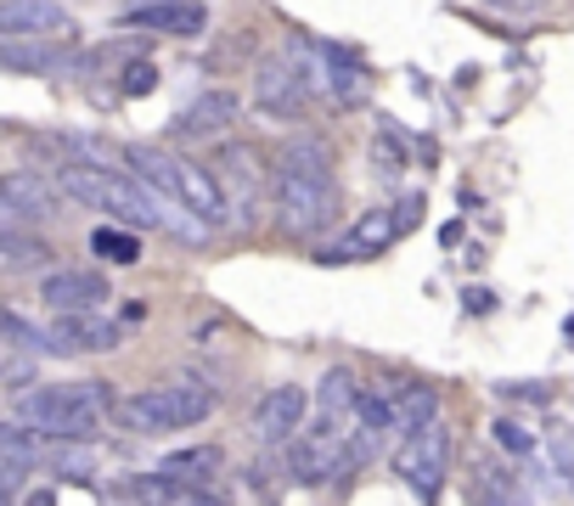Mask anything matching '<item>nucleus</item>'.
Masks as SVG:
<instances>
[{"label": "nucleus", "instance_id": "1", "mask_svg": "<svg viewBox=\"0 0 574 506\" xmlns=\"http://www.w3.org/2000/svg\"><path fill=\"white\" fill-rule=\"evenodd\" d=\"M113 411V394L108 383H52V388H34L18 399V417L40 433H57L68 444H85L96 439L102 417Z\"/></svg>", "mask_w": 574, "mask_h": 506}, {"label": "nucleus", "instance_id": "2", "mask_svg": "<svg viewBox=\"0 0 574 506\" xmlns=\"http://www.w3.org/2000/svg\"><path fill=\"white\" fill-rule=\"evenodd\" d=\"M57 191L74 197V202H85V209H102L113 220H130V226H164L153 191H141L135 180L113 175L108 164H63Z\"/></svg>", "mask_w": 574, "mask_h": 506}, {"label": "nucleus", "instance_id": "3", "mask_svg": "<svg viewBox=\"0 0 574 506\" xmlns=\"http://www.w3.org/2000/svg\"><path fill=\"white\" fill-rule=\"evenodd\" d=\"M214 411V388L203 383H164V388H141L135 399L119 405V422L141 428V433H175L191 428Z\"/></svg>", "mask_w": 574, "mask_h": 506}, {"label": "nucleus", "instance_id": "4", "mask_svg": "<svg viewBox=\"0 0 574 506\" xmlns=\"http://www.w3.org/2000/svg\"><path fill=\"white\" fill-rule=\"evenodd\" d=\"M276 209L287 220V231H327L339 220V186L332 180H299V175H276Z\"/></svg>", "mask_w": 574, "mask_h": 506}, {"label": "nucleus", "instance_id": "5", "mask_svg": "<svg viewBox=\"0 0 574 506\" xmlns=\"http://www.w3.org/2000/svg\"><path fill=\"white\" fill-rule=\"evenodd\" d=\"M445 462H451V433L434 422V428H422V433H411V439H400V450H395V473L422 495V501H434L440 495V484H445Z\"/></svg>", "mask_w": 574, "mask_h": 506}, {"label": "nucleus", "instance_id": "6", "mask_svg": "<svg viewBox=\"0 0 574 506\" xmlns=\"http://www.w3.org/2000/svg\"><path fill=\"white\" fill-rule=\"evenodd\" d=\"M305 90H310V74H299V63H294V57H265V63H260V79H254V101H260V113H276V119L299 113Z\"/></svg>", "mask_w": 574, "mask_h": 506}, {"label": "nucleus", "instance_id": "7", "mask_svg": "<svg viewBox=\"0 0 574 506\" xmlns=\"http://www.w3.org/2000/svg\"><path fill=\"white\" fill-rule=\"evenodd\" d=\"M175 202H180L191 220H203V226L225 220V191H220V180L203 164H191V158H175Z\"/></svg>", "mask_w": 574, "mask_h": 506}, {"label": "nucleus", "instance_id": "8", "mask_svg": "<svg viewBox=\"0 0 574 506\" xmlns=\"http://www.w3.org/2000/svg\"><path fill=\"white\" fill-rule=\"evenodd\" d=\"M344 468H350V450H344V439L332 428H316V433H305L294 444V479L299 484H327V479H339Z\"/></svg>", "mask_w": 574, "mask_h": 506}, {"label": "nucleus", "instance_id": "9", "mask_svg": "<svg viewBox=\"0 0 574 506\" xmlns=\"http://www.w3.org/2000/svg\"><path fill=\"white\" fill-rule=\"evenodd\" d=\"M40 298L63 316H96V304L108 298V282L96 271H52L40 282Z\"/></svg>", "mask_w": 574, "mask_h": 506}, {"label": "nucleus", "instance_id": "10", "mask_svg": "<svg viewBox=\"0 0 574 506\" xmlns=\"http://www.w3.org/2000/svg\"><path fill=\"white\" fill-rule=\"evenodd\" d=\"M119 23L124 29H158V34L198 40L209 29V7H191V0H153V7H130Z\"/></svg>", "mask_w": 574, "mask_h": 506}, {"label": "nucleus", "instance_id": "11", "mask_svg": "<svg viewBox=\"0 0 574 506\" xmlns=\"http://www.w3.org/2000/svg\"><path fill=\"white\" fill-rule=\"evenodd\" d=\"M305 388H294V383H282V388H271L260 405H254V439L260 444H282L287 433H299V422H305Z\"/></svg>", "mask_w": 574, "mask_h": 506}, {"label": "nucleus", "instance_id": "12", "mask_svg": "<svg viewBox=\"0 0 574 506\" xmlns=\"http://www.w3.org/2000/svg\"><path fill=\"white\" fill-rule=\"evenodd\" d=\"M0 202H7L18 220H52L57 215V180H45L34 169H12V175H0Z\"/></svg>", "mask_w": 574, "mask_h": 506}, {"label": "nucleus", "instance_id": "13", "mask_svg": "<svg viewBox=\"0 0 574 506\" xmlns=\"http://www.w3.org/2000/svg\"><path fill=\"white\" fill-rule=\"evenodd\" d=\"M68 29V12L52 0H0V40H45Z\"/></svg>", "mask_w": 574, "mask_h": 506}, {"label": "nucleus", "instance_id": "14", "mask_svg": "<svg viewBox=\"0 0 574 506\" xmlns=\"http://www.w3.org/2000/svg\"><path fill=\"white\" fill-rule=\"evenodd\" d=\"M119 349V327L102 316H57L52 327V354H108Z\"/></svg>", "mask_w": 574, "mask_h": 506}, {"label": "nucleus", "instance_id": "15", "mask_svg": "<svg viewBox=\"0 0 574 506\" xmlns=\"http://www.w3.org/2000/svg\"><path fill=\"white\" fill-rule=\"evenodd\" d=\"M68 40H7L0 45V74H57L68 68Z\"/></svg>", "mask_w": 574, "mask_h": 506}, {"label": "nucleus", "instance_id": "16", "mask_svg": "<svg viewBox=\"0 0 574 506\" xmlns=\"http://www.w3.org/2000/svg\"><path fill=\"white\" fill-rule=\"evenodd\" d=\"M236 108H243V101H236L225 85H220V90H203V96L180 113V124H175V130H180V135H220V130L236 119Z\"/></svg>", "mask_w": 574, "mask_h": 506}, {"label": "nucleus", "instance_id": "17", "mask_svg": "<svg viewBox=\"0 0 574 506\" xmlns=\"http://www.w3.org/2000/svg\"><path fill=\"white\" fill-rule=\"evenodd\" d=\"M276 175H299V180H332V146L316 135H294L276 152Z\"/></svg>", "mask_w": 574, "mask_h": 506}, {"label": "nucleus", "instance_id": "18", "mask_svg": "<svg viewBox=\"0 0 574 506\" xmlns=\"http://www.w3.org/2000/svg\"><path fill=\"white\" fill-rule=\"evenodd\" d=\"M158 479H169L175 490H203L209 479H220V450H214V444H198V450H175V455H164Z\"/></svg>", "mask_w": 574, "mask_h": 506}, {"label": "nucleus", "instance_id": "19", "mask_svg": "<svg viewBox=\"0 0 574 506\" xmlns=\"http://www.w3.org/2000/svg\"><path fill=\"white\" fill-rule=\"evenodd\" d=\"M434 422H440V388L411 383V388L395 394V433H400V439H411V433H422V428H434Z\"/></svg>", "mask_w": 574, "mask_h": 506}, {"label": "nucleus", "instance_id": "20", "mask_svg": "<svg viewBox=\"0 0 574 506\" xmlns=\"http://www.w3.org/2000/svg\"><path fill=\"white\" fill-rule=\"evenodd\" d=\"M395 237H406L400 209H366V215L355 220V231H350V253H355V260H366V253H383Z\"/></svg>", "mask_w": 574, "mask_h": 506}, {"label": "nucleus", "instance_id": "21", "mask_svg": "<svg viewBox=\"0 0 574 506\" xmlns=\"http://www.w3.org/2000/svg\"><path fill=\"white\" fill-rule=\"evenodd\" d=\"M34 462H40V439L23 433V428H7V422H0V490H12Z\"/></svg>", "mask_w": 574, "mask_h": 506}, {"label": "nucleus", "instance_id": "22", "mask_svg": "<svg viewBox=\"0 0 574 506\" xmlns=\"http://www.w3.org/2000/svg\"><path fill=\"white\" fill-rule=\"evenodd\" d=\"M52 260V248L40 237H23V231H7L0 226V276H18V271H40Z\"/></svg>", "mask_w": 574, "mask_h": 506}, {"label": "nucleus", "instance_id": "23", "mask_svg": "<svg viewBox=\"0 0 574 506\" xmlns=\"http://www.w3.org/2000/svg\"><path fill=\"white\" fill-rule=\"evenodd\" d=\"M316 405H321V417H327V422H332V417H355V405H361V383H355L344 366H332V372L321 377Z\"/></svg>", "mask_w": 574, "mask_h": 506}, {"label": "nucleus", "instance_id": "24", "mask_svg": "<svg viewBox=\"0 0 574 506\" xmlns=\"http://www.w3.org/2000/svg\"><path fill=\"white\" fill-rule=\"evenodd\" d=\"M321 51H327V63H332V90H339V101H361V96L372 90L366 68L350 57L344 45H321Z\"/></svg>", "mask_w": 574, "mask_h": 506}, {"label": "nucleus", "instance_id": "25", "mask_svg": "<svg viewBox=\"0 0 574 506\" xmlns=\"http://www.w3.org/2000/svg\"><path fill=\"white\" fill-rule=\"evenodd\" d=\"M90 248L102 253L108 265H135L141 260V237L135 231H119V226H96L90 231Z\"/></svg>", "mask_w": 574, "mask_h": 506}, {"label": "nucleus", "instance_id": "26", "mask_svg": "<svg viewBox=\"0 0 574 506\" xmlns=\"http://www.w3.org/2000/svg\"><path fill=\"white\" fill-rule=\"evenodd\" d=\"M0 338L18 349H52V332H40L34 321H23L18 310H0Z\"/></svg>", "mask_w": 574, "mask_h": 506}, {"label": "nucleus", "instance_id": "27", "mask_svg": "<svg viewBox=\"0 0 574 506\" xmlns=\"http://www.w3.org/2000/svg\"><path fill=\"white\" fill-rule=\"evenodd\" d=\"M547 450H552V468L574 484V428L569 422H552L547 428Z\"/></svg>", "mask_w": 574, "mask_h": 506}, {"label": "nucleus", "instance_id": "28", "mask_svg": "<svg viewBox=\"0 0 574 506\" xmlns=\"http://www.w3.org/2000/svg\"><path fill=\"white\" fill-rule=\"evenodd\" d=\"M355 422H361L366 433H389V428H395V405H383L377 394H361V405H355Z\"/></svg>", "mask_w": 574, "mask_h": 506}, {"label": "nucleus", "instance_id": "29", "mask_svg": "<svg viewBox=\"0 0 574 506\" xmlns=\"http://www.w3.org/2000/svg\"><path fill=\"white\" fill-rule=\"evenodd\" d=\"M490 439H496L501 450H512V455H530V450H536V439H530V433H523V428H518L512 417H501V422H490Z\"/></svg>", "mask_w": 574, "mask_h": 506}, {"label": "nucleus", "instance_id": "30", "mask_svg": "<svg viewBox=\"0 0 574 506\" xmlns=\"http://www.w3.org/2000/svg\"><path fill=\"white\" fill-rule=\"evenodd\" d=\"M372 158H377L383 169H400V164H406V141H400L395 130H383V135L372 141Z\"/></svg>", "mask_w": 574, "mask_h": 506}, {"label": "nucleus", "instance_id": "31", "mask_svg": "<svg viewBox=\"0 0 574 506\" xmlns=\"http://www.w3.org/2000/svg\"><path fill=\"white\" fill-rule=\"evenodd\" d=\"M119 85H124V96H147V90L158 85V68H153V63H130Z\"/></svg>", "mask_w": 574, "mask_h": 506}, {"label": "nucleus", "instance_id": "32", "mask_svg": "<svg viewBox=\"0 0 574 506\" xmlns=\"http://www.w3.org/2000/svg\"><path fill=\"white\" fill-rule=\"evenodd\" d=\"M57 473H68V479L85 484V473H90V450H57Z\"/></svg>", "mask_w": 574, "mask_h": 506}, {"label": "nucleus", "instance_id": "33", "mask_svg": "<svg viewBox=\"0 0 574 506\" xmlns=\"http://www.w3.org/2000/svg\"><path fill=\"white\" fill-rule=\"evenodd\" d=\"M496 394H501V399H530V405H547V383H501Z\"/></svg>", "mask_w": 574, "mask_h": 506}, {"label": "nucleus", "instance_id": "34", "mask_svg": "<svg viewBox=\"0 0 574 506\" xmlns=\"http://www.w3.org/2000/svg\"><path fill=\"white\" fill-rule=\"evenodd\" d=\"M164 506H225L220 495H209V490H175Z\"/></svg>", "mask_w": 574, "mask_h": 506}, {"label": "nucleus", "instance_id": "35", "mask_svg": "<svg viewBox=\"0 0 574 506\" xmlns=\"http://www.w3.org/2000/svg\"><path fill=\"white\" fill-rule=\"evenodd\" d=\"M29 506H57V495H52V490H40V495H29Z\"/></svg>", "mask_w": 574, "mask_h": 506}, {"label": "nucleus", "instance_id": "36", "mask_svg": "<svg viewBox=\"0 0 574 506\" xmlns=\"http://www.w3.org/2000/svg\"><path fill=\"white\" fill-rule=\"evenodd\" d=\"M0 506H12V495H7V490H0Z\"/></svg>", "mask_w": 574, "mask_h": 506}]
</instances>
